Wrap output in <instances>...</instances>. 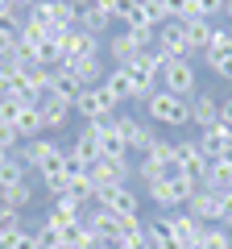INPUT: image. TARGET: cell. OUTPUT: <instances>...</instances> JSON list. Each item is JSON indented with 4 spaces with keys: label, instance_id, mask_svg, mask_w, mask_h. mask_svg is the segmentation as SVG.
<instances>
[{
    "label": "cell",
    "instance_id": "obj_1",
    "mask_svg": "<svg viewBox=\"0 0 232 249\" xmlns=\"http://www.w3.org/2000/svg\"><path fill=\"white\" fill-rule=\"evenodd\" d=\"M199 187H203V183H195V178L179 175V170H170L166 178L149 183L145 191H149V199L162 208V212H174V208H187V204H191V196H195Z\"/></svg>",
    "mask_w": 232,
    "mask_h": 249
},
{
    "label": "cell",
    "instance_id": "obj_2",
    "mask_svg": "<svg viewBox=\"0 0 232 249\" xmlns=\"http://www.w3.org/2000/svg\"><path fill=\"white\" fill-rule=\"evenodd\" d=\"M145 116H149V124H166V129H187V124H191V100L170 96L166 88H158L149 100H145Z\"/></svg>",
    "mask_w": 232,
    "mask_h": 249
},
{
    "label": "cell",
    "instance_id": "obj_3",
    "mask_svg": "<svg viewBox=\"0 0 232 249\" xmlns=\"http://www.w3.org/2000/svg\"><path fill=\"white\" fill-rule=\"evenodd\" d=\"M162 88H166L170 96L191 100V96L199 91V67H195L191 58H170L166 71H162Z\"/></svg>",
    "mask_w": 232,
    "mask_h": 249
},
{
    "label": "cell",
    "instance_id": "obj_4",
    "mask_svg": "<svg viewBox=\"0 0 232 249\" xmlns=\"http://www.w3.org/2000/svg\"><path fill=\"white\" fill-rule=\"evenodd\" d=\"M116 108L120 104L104 91V83H99V88H83L79 96H75V112H79L83 121H112Z\"/></svg>",
    "mask_w": 232,
    "mask_h": 249
},
{
    "label": "cell",
    "instance_id": "obj_5",
    "mask_svg": "<svg viewBox=\"0 0 232 249\" xmlns=\"http://www.w3.org/2000/svg\"><path fill=\"white\" fill-rule=\"evenodd\" d=\"M116 129L125 133V142H129V154H149L153 150V142H158V129H153L149 121H137V116H120L116 112Z\"/></svg>",
    "mask_w": 232,
    "mask_h": 249
},
{
    "label": "cell",
    "instance_id": "obj_6",
    "mask_svg": "<svg viewBox=\"0 0 232 249\" xmlns=\"http://www.w3.org/2000/svg\"><path fill=\"white\" fill-rule=\"evenodd\" d=\"M96 208H108V212H116V216H137L141 212V196H137L129 183L104 187V191H96Z\"/></svg>",
    "mask_w": 232,
    "mask_h": 249
},
{
    "label": "cell",
    "instance_id": "obj_7",
    "mask_svg": "<svg viewBox=\"0 0 232 249\" xmlns=\"http://www.w3.org/2000/svg\"><path fill=\"white\" fill-rule=\"evenodd\" d=\"M162 216H166L170 232H174V237H179L187 249H195V245H199V237H203V229H207L199 216H191L187 208H174V212H162Z\"/></svg>",
    "mask_w": 232,
    "mask_h": 249
},
{
    "label": "cell",
    "instance_id": "obj_8",
    "mask_svg": "<svg viewBox=\"0 0 232 249\" xmlns=\"http://www.w3.org/2000/svg\"><path fill=\"white\" fill-rule=\"evenodd\" d=\"M174 170H179V175H187V178H195V183H203L207 158L199 154L195 137H191V142H174Z\"/></svg>",
    "mask_w": 232,
    "mask_h": 249
},
{
    "label": "cell",
    "instance_id": "obj_9",
    "mask_svg": "<svg viewBox=\"0 0 232 249\" xmlns=\"http://www.w3.org/2000/svg\"><path fill=\"white\" fill-rule=\"evenodd\" d=\"M187 212H191V216H199L203 224H224V196H215L212 187H199L195 196H191Z\"/></svg>",
    "mask_w": 232,
    "mask_h": 249
},
{
    "label": "cell",
    "instance_id": "obj_10",
    "mask_svg": "<svg viewBox=\"0 0 232 249\" xmlns=\"http://www.w3.org/2000/svg\"><path fill=\"white\" fill-rule=\"evenodd\" d=\"M58 42H63V62H79L87 54H99V37L87 34V29H66Z\"/></svg>",
    "mask_w": 232,
    "mask_h": 249
},
{
    "label": "cell",
    "instance_id": "obj_11",
    "mask_svg": "<svg viewBox=\"0 0 232 249\" xmlns=\"http://www.w3.org/2000/svg\"><path fill=\"white\" fill-rule=\"evenodd\" d=\"M158 50L166 58H191V46H187V34H182V21H166L158 25Z\"/></svg>",
    "mask_w": 232,
    "mask_h": 249
},
{
    "label": "cell",
    "instance_id": "obj_12",
    "mask_svg": "<svg viewBox=\"0 0 232 249\" xmlns=\"http://www.w3.org/2000/svg\"><path fill=\"white\" fill-rule=\"evenodd\" d=\"M87 178L96 183V191H104V187H120L129 178V158L125 162H116V158H99L96 166L87 170Z\"/></svg>",
    "mask_w": 232,
    "mask_h": 249
},
{
    "label": "cell",
    "instance_id": "obj_13",
    "mask_svg": "<svg viewBox=\"0 0 232 249\" xmlns=\"http://www.w3.org/2000/svg\"><path fill=\"white\" fill-rule=\"evenodd\" d=\"M37 112H42V124H46V133H58L66 121H71V112H75V104H66V100H58V96H50L46 91L42 100H37Z\"/></svg>",
    "mask_w": 232,
    "mask_h": 249
},
{
    "label": "cell",
    "instance_id": "obj_14",
    "mask_svg": "<svg viewBox=\"0 0 232 249\" xmlns=\"http://www.w3.org/2000/svg\"><path fill=\"white\" fill-rule=\"evenodd\" d=\"M191 124H199V133L212 129V124H220V100L212 91H195L191 96Z\"/></svg>",
    "mask_w": 232,
    "mask_h": 249
},
{
    "label": "cell",
    "instance_id": "obj_15",
    "mask_svg": "<svg viewBox=\"0 0 232 249\" xmlns=\"http://www.w3.org/2000/svg\"><path fill=\"white\" fill-rule=\"evenodd\" d=\"M83 216H87V208L79 204V199H71V196H58L50 204V212H46V220L54 224V229H71V224H79Z\"/></svg>",
    "mask_w": 232,
    "mask_h": 249
},
{
    "label": "cell",
    "instance_id": "obj_16",
    "mask_svg": "<svg viewBox=\"0 0 232 249\" xmlns=\"http://www.w3.org/2000/svg\"><path fill=\"white\" fill-rule=\"evenodd\" d=\"M83 220H87V229L96 232V237H104V241H112V245H116V237H120V220H125V216H116V212H108V208L91 204Z\"/></svg>",
    "mask_w": 232,
    "mask_h": 249
},
{
    "label": "cell",
    "instance_id": "obj_17",
    "mask_svg": "<svg viewBox=\"0 0 232 249\" xmlns=\"http://www.w3.org/2000/svg\"><path fill=\"white\" fill-rule=\"evenodd\" d=\"M137 54H141V42H137L129 29H120L116 37H108V58H112L116 67H133Z\"/></svg>",
    "mask_w": 232,
    "mask_h": 249
},
{
    "label": "cell",
    "instance_id": "obj_18",
    "mask_svg": "<svg viewBox=\"0 0 232 249\" xmlns=\"http://www.w3.org/2000/svg\"><path fill=\"white\" fill-rule=\"evenodd\" d=\"M220 62H232V29L215 25L212 42H207V50H203V67H207V71H215Z\"/></svg>",
    "mask_w": 232,
    "mask_h": 249
},
{
    "label": "cell",
    "instance_id": "obj_19",
    "mask_svg": "<svg viewBox=\"0 0 232 249\" xmlns=\"http://www.w3.org/2000/svg\"><path fill=\"white\" fill-rule=\"evenodd\" d=\"M104 91L116 100V104H133V75H129V67H112V71L104 75Z\"/></svg>",
    "mask_w": 232,
    "mask_h": 249
},
{
    "label": "cell",
    "instance_id": "obj_20",
    "mask_svg": "<svg viewBox=\"0 0 232 249\" xmlns=\"http://www.w3.org/2000/svg\"><path fill=\"white\" fill-rule=\"evenodd\" d=\"M79 91H83V83L75 79V71L66 67V62L50 71V96H58V100H66V104H75V96H79Z\"/></svg>",
    "mask_w": 232,
    "mask_h": 249
},
{
    "label": "cell",
    "instance_id": "obj_21",
    "mask_svg": "<svg viewBox=\"0 0 232 249\" xmlns=\"http://www.w3.org/2000/svg\"><path fill=\"white\" fill-rule=\"evenodd\" d=\"M75 71V79L83 83V88H99L104 83V75H108V67H104V58L99 54H87V58H79V62H66Z\"/></svg>",
    "mask_w": 232,
    "mask_h": 249
},
{
    "label": "cell",
    "instance_id": "obj_22",
    "mask_svg": "<svg viewBox=\"0 0 232 249\" xmlns=\"http://www.w3.org/2000/svg\"><path fill=\"white\" fill-rule=\"evenodd\" d=\"M182 34H187L191 54H203V50H207V42H212V34H215V21L191 17V21H182Z\"/></svg>",
    "mask_w": 232,
    "mask_h": 249
},
{
    "label": "cell",
    "instance_id": "obj_23",
    "mask_svg": "<svg viewBox=\"0 0 232 249\" xmlns=\"http://www.w3.org/2000/svg\"><path fill=\"white\" fill-rule=\"evenodd\" d=\"M145 241H149V249H187L179 237H174V232H170L166 216H158V220L145 224Z\"/></svg>",
    "mask_w": 232,
    "mask_h": 249
},
{
    "label": "cell",
    "instance_id": "obj_24",
    "mask_svg": "<svg viewBox=\"0 0 232 249\" xmlns=\"http://www.w3.org/2000/svg\"><path fill=\"white\" fill-rule=\"evenodd\" d=\"M112 21H120L125 29H141V25H149V21H145V4H141V0H116ZM149 29H153V25H149Z\"/></svg>",
    "mask_w": 232,
    "mask_h": 249
},
{
    "label": "cell",
    "instance_id": "obj_25",
    "mask_svg": "<svg viewBox=\"0 0 232 249\" xmlns=\"http://www.w3.org/2000/svg\"><path fill=\"white\" fill-rule=\"evenodd\" d=\"M203 187H212L215 196H232V162H207Z\"/></svg>",
    "mask_w": 232,
    "mask_h": 249
},
{
    "label": "cell",
    "instance_id": "obj_26",
    "mask_svg": "<svg viewBox=\"0 0 232 249\" xmlns=\"http://www.w3.org/2000/svg\"><path fill=\"white\" fill-rule=\"evenodd\" d=\"M0 204H4V208H17V212H25V208L33 204V178H25V183H13V187H0Z\"/></svg>",
    "mask_w": 232,
    "mask_h": 249
},
{
    "label": "cell",
    "instance_id": "obj_27",
    "mask_svg": "<svg viewBox=\"0 0 232 249\" xmlns=\"http://www.w3.org/2000/svg\"><path fill=\"white\" fill-rule=\"evenodd\" d=\"M17 133L21 142H33V137H46V124H42V112H37V104H25L17 116Z\"/></svg>",
    "mask_w": 232,
    "mask_h": 249
},
{
    "label": "cell",
    "instance_id": "obj_28",
    "mask_svg": "<svg viewBox=\"0 0 232 249\" xmlns=\"http://www.w3.org/2000/svg\"><path fill=\"white\" fill-rule=\"evenodd\" d=\"M29 166L21 162V154H0V187H13V183H25Z\"/></svg>",
    "mask_w": 232,
    "mask_h": 249
},
{
    "label": "cell",
    "instance_id": "obj_29",
    "mask_svg": "<svg viewBox=\"0 0 232 249\" xmlns=\"http://www.w3.org/2000/svg\"><path fill=\"white\" fill-rule=\"evenodd\" d=\"M108 25H112V17H108L99 4H87V9H79V29H87V34L104 37V34H108Z\"/></svg>",
    "mask_w": 232,
    "mask_h": 249
},
{
    "label": "cell",
    "instance_id": "obj_30",
    "mask_svg": "<svg viewBox=\"0 0 232 249\" xmlns=\"http://www.w3.org/2000/svg\"><path fill=\"white\" fill-rule=\"evenodd\" d=\"M33 58H37V67H46V71L63 67V42H58V37H46V42L33 50Z\"/></svg>",
    "mask_w": 232,
    "mask_h": 249
},
{
    "label": "cell",
    "instance_id": "obj_31",
    "mask_svg": "<svg viewBox=\"0 0 232 249\" xmlns=\"http://www.w3.org/2000/svg\"><path fill=\"white\" fill-rule=\"evenodd\" d=\"M71 199H79L83 208H91L96 204V183L87 178V170H79V175H71V191H66Z\"/></svg>",
    "mask_w": 232,
    "mask_h": 249
},
{
    "label": "cell",
    "instance_id": "obj_32",
    "mask_svg": "<svg viewBox=\"0 0 232 249\" xmlns=\"http://www.w3.org/2000/svg\"><path fill=\"white\" fill-rule=\"evenodd\" d=\"M91 241H96V232L87 229V220L71 224V229H63V249H87Z\"/></svg>",
    "mask_w": 232,
    "mask_h": 249
},
{
    "label": "cell",
    "instance_id": "obj_33",
    "mask_svg": "<svg viewBox=\"0 0 232 249\" xmlns=\"http://www.w3.org/2000/svg\"><path fill=\"white\" fill-rule=\"evenodd\" d=\"M195 249H232V232L224 229V224H207Z\"/></svg>",
    "mask_w": 232,
    "mask_h": 249
},
{
    "label": "cell",
    "instance_id": "obj_34",
    "mask_svg": "<svg viewBox=\"0 0 232 249\" xmlns=\"http://www.w3.org/2000/svg\"><path fill=\"white\" fill-rule=\"evenodd\" d=\"M33 232H37V245H42V249H63V229H54L50 220L33 224Z\"/></svg>",
    "mask_w": 232,
    "mask_h": 249
},
{
    "label": "cell",
    "instance_id": "obj_35",
    "mask_svg": "<svg viewBox=\"0 0 232 249\" xmlns=\"http://www.w3.org/2000/svg\"><path fill=\"white\" fill-rule=\"evenodd\" d=\"M228 0H191V17H203V21H215L224 13Z\"/></svg>",
    "mask_w": 232,
    "mask_h": 249
},
{
    "label": "cell",
    "instance_id": "obj_36",
    "mask_svg": "<svg viewBox=\"0 0 232 249\" xmlns=\"http://www.w3.org/2000/svg\"><path fill=\"white\" fill-rule=\"evenodd\" d=\"M21 108H25V100H17V96H0V124H17Z\"/></svg>",
    "mask_w": 232,
    "mask_h": 249
},
{
    "label": "cell",
    "instance_id": "obj_37",
    "mask_svg": "<svg viewBox=\"0 0 232 249\" xmlns=\"http://www.w3.org/2000/svg\"><path fill=\"white\" fill-rule=\"evenodd\" d=\"M42 187L50 191L54 199H58V196H66V191H71V170H63V175H50V178H42Z\"/></svg>",
    "mask_w": 232,
    "mask_h": 249
},
{
    "label": "cell",
    "instance_id": "obj_38",
    "mask_svg": "<svg viewBox=\"0 0 232 249\" xmlns=\"http://www.w3.org/2000/svg\"><path fill=\"white\" fill-rule=\"evenodd\" d=\"M17 229H25V224H21V212L0 204V232H17Z\"/></svg>",
    "mask_w": 232,
    "mask_h": 249
},
{
    "label": "cell",
    "instance_id": "obj_39",
    "mask_svg": "<svg viewBox=\"0 0 232 249\" xmlns=\"http://www.w3.org/2000/svg\"><path fill=\"white\" fill-rule=\"evenodd\" d=\"M170 21H191V0H162Z\"/></svg>",
    "mask_w": 232,
    "mask_h": 249
},
{
    "label": "cell",
    "instance_id": "obj_40",
    "mask_svg": "<svg viewBox=\"0 0 232 249\" xmlns=\"http://www.w3.org/2000/svg\"><path fill=\"white\" fill-rule=\"evenodd\" d=\"M13 249H42V245H37V232H33V229H17Z\"/></svg>",
    "mask_w": 232,
    "mask_h": 249
},
{
    "label": "cell",
    "instance_id": "obj_41",
    "mask_svg": "<svg viewBox=\"0 0 232 249\" xmlns=\"http://www.w3.org/2000/svg\"><path fill=\"white\" fill-rule=\"evenodd\" d=\"M220 124H228V129H232V96L220 100Z\"/></svg>",
    "mask_w": 232,
    "mask_h": 249
},
{
    "label": "cell",
    "instance_id": "obj_42",
    "mask_svg": "<svg viewBox=\"0 0 232 249\" xmlns=\"http://www.w3.org/2000/svg\"><path fill=\"white\" fill-rule=\"evenodd\" d=\"M9 4H13V9H17V13H21V17H25V13H29V9H33L37 0H9Z\"/></svg>",
    "mask_w": 232,
    "mask_h": 249
},
{
    "label": "cell",
    "instance_id": "obj_43",
    "mask_svg": "<svg viewBox=\"0 0 232 249\" xmlns=\"http://www.w3.org/2000/svg\"><path fill=\"white\" fill-rule=\"evenodd\" d=\"M13 241H17V232H0V249H13Z\"/></svg>",
    "mask_w": 232,
    "mask_h": 249
},
{
    "label": "cell",
    "instance_id": "obj_44",
    "mask_svg": "<svg viewBox=\"0 0 232 249\" xmlns=\"http://www.w3.org/2000/svg\"><path fill=\"white\" fill-rule=\"evenodd\" d=\"M224 17H228V21H232V0H228V4H224Z\"/></svg>",
    "mask_w": 232,
    "mask_h": 249
}]
</instances>
